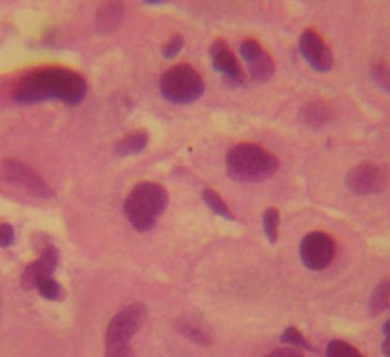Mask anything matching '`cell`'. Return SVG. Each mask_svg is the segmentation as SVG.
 <instances>
[{"label":"cell","instance_id":"27","mask_svg":"<svg viewBox=\"0 0 390 357\" xmlns=\"http://www.w3.org/2000/svg\"><path fill=\"white\" fill-rule=\"evenodd\" d=\"M264 357H305L302 351L292 348L275 349Z\"/></svg>","mask_w":390,"mask_h":357},{"label":"cell","instance_id":"20","mask_svg":"<svg viewBox=\"0 0 390 357\" xmlns=\"http://www.w3.org/2000/svg\"><path fill=\"white\" fill-rule=\"evenodd\" d=\"M327 357H365L352 344L342 339H333L328 343Z\"/></svg>","mask_w":390,"mask_h":357},{"label":"cell","instance_id":"2","mask_svg":"<svg viewBox=\"0 0 390 357\" xmlns=\"http://www.w3.org/2000/svg\"><path fill=\"white\" fill-rule=\"evenodd\" d=\"M226 169L228 177L234 182L260 183L278 171V161L260 145L241 143L228 152Z\"/></svg>","mask_w":390,"mask_h":357},{"label":"cell","instance_id":"18","mask_svg":"<svg viewBox=\"0 0 390 357\" xmlns=\"http://www.w3.org/2000/svg\"><path fill=\"white\" fill-rule=\"evenodd\" d=\"M178 332L190 342L196 343V344L202 346V347H208L212 344V337L207 332L203 329L191 325L186 322L178 323L176 326Z\"/></svg>","mask_w":390,"mask_h":357},{"label":"cell","instance_id":"24","mask_svg":"<svg viewBox=\"0 0 390 357\" xmlns=\"http://www.w3.org/2000/svg\"><path fill=\"white\" fill-rule=\"evenodd\" d=\"M264 53V50L261 44L258 41L249 40L245 41L242 43L240 46V54L243 60H246L247 63H252L258 58H260Z\"/></svg>","mask_w":390,"mask_h":357},{"label":"cell","instance_id":"19","mask_svg":"<svg viewBox=\"0 0 390 357\" xmlns=\"http://www.w3.org/2000/svg\"><path fill=\"white\" fill-rule=\"evenodd\" d=\"M264 231L270 244L275 245L278 240V228L280 225V212L275 208H268L263 216Z\"/></svg>","mask_w":390,"mask_h":357},{"label":"cell","instance_id":"3","mask_svg":"<svg viewBox=\"0 0 390 357\" xmlns=\"http://www.w3.org/2000/svg\"><path fill=\"white\" fill-rule=\"evenodd\" d=\"M169 195L158 183L143 182L131 190L124 203L128 221L141 233L152 230L168 207Z\"/></svg>","mask_w":390,"mask_h":357},{"label":"cell","instance_id":"11","mask_svg":"<svg viewBox=\"0 0 390 357\" xmlns=\"http://www.w3.org/2000/svg\"><path fill=\"white\" fill-rule=\"evenodd\" d=\"M60 254L55 247H46L41 258L27 266L22 275L21 285L30 291L36 288L37 284L44 278L52 277L58 264Z\"/></svg>","mask_w":390,"mask_h":357},{"label":"cell","instance_id":"16","mask_svg":"<svg viewBox=\"0 0 390 357\" xmlns=\"http://www.w3.org/2000/svg\"><path fill=\"white\" fill-rule=\"evenodd\" d=\"M390 284L389 280H384L378 284L370 298V317H378L389 308Z\"/></svg>","mask_w":390,"mask_h":357},{"label":"cell","instance_id":"28","mask_svg":"<svg viewBox=\"0 0 390 357\" xmlns=\"http://www.w3.org/2000/svg\"><path fill=\"white\" fill-rule=\"evenodd\" d=\"M382 351L384 356L389 357L390 354V337H386L382 343Z\"/></svg>","mask_w":390,"mask_h":357},{"label":"cell","instance_id":"8","mask_svg":"<svg viewBox=\"0 0 390 357\" xmlns=\"http://www.w3.org/2000/svg\"><path fill=\"white\" fill-rule=\"evenodd\" d=\"M5 178L15 188L37 199L48 200L54 192L32 167L18 161L9 160L4 164Z\"/></svg>","mask_w":390,"mask_h":357},{"label":"cell","instance_id":"29","mask_svg":"<svg viewBox=\"0 0 390 357\" xmlns=\"http://www.w3.org/2000/svg\"><path fill=\"white\" fill-rule=\"evenodd\" d=\"M382 332H383V335L384 337H389V335H390L389 320H386V322L384 323L383 327H382Z\"/></svg>","mask_w":390,"mask_h":357},{"label":"cell","instance_id":"5","mask_svg":"<svg viewBox=\"0 0 390 357\" xmlns=\"http://www.w3.org/2000/svg\"><path fill=\"white\" fill-rule=\"evenodd\" d=\"M160 91L167 101L186 105L197 101L203 96L205 84L196 69L189 64L180 63L162 75Z\"/></svg>","mask_w":390,"mask_h":357},{"label":"cell","instance_id":"25","mask_svg":"<svg viewBox=\"0 0 390 357\" xmlns=\"http://www.w3.org/2000/svg\"><path fill=\"white\" fill-rule=\"evenodd\" d=\"M185 46V38L181 34H174L169 39L168 43L164 44L162 47V56L168 60L174 58L182 51Z\"/></svg>","mask_w":390,"mask_h":357},{"label":"cell","instance_id":"13","mask_svg":"<svg viewBox=\"0 0 390 357\" xmlns=\"http://www.w3.org/2000/svg\"><path fill=\"white\" fill-rule=\"evenodd\" d=\"M150 135L148 131L138 129L133 131L132 133L124 136L116 144L115 155L119 157H127V156L138 155L142 150L146 149L149 143Z\"/></svg>","mask_w":390,"mask_h":357},{"label":"cell","instance_id":"7","mask_svg":"<svg viewBox=\"0 0 390 357\" xmlns=\"http://www.w3.org/2000/svg\"><path fill=\"white\" fill-rule=\"evenodd\" d=\"M335 249L332 237L323 231H312L300 242V258L308 269L321 271L332 262Z\"/></svg>","mask_w":390,"mask_h":357},{"label":"cell","instance_id":"23","mask_svg":"<svg viewBox=\"0 0 390 357\" xmlns=\"http://www.w3.org/2000/svg\"><path fill=\"white\" fill-rule=\"evenodd\" d=\"M39 294L44 298V299L55 301L58 299L61 295V288L57 280L52 277L44 278L36 286Z\"/></svg>","mask_w":390,"mask_h":357},{"label":"cell","instance_id":"17","mask_svg":"<svg viewBox=\"0 0 390 357\" xmlns=\"http://www.w3.org/2000/svg\"><path fill=\"white\" fill-rule=\"evenodd\" d=\"M202 200L206 203V205L217 216H221L223 219L228 220V221H234L235 220V217H234L233 214L228 209V205H226L220 195L217 194V192L214 191V189H205L202 192Z\"/></svg>","mask_w":390,"mask_h":357},{"label":"cell","instance_id":"14","mask_svg":"<svg viewBox=\"0 0 390 357\" xmlns=\"http://www.w3.org/2000/svg\"><path fill=\"white\" fill-rule=\"evenodd\" d=\"M249 71L253 82L256 84L268 82L275 72L274 60L268 53L264 51L260 58L249 63Z\"/></svg>","mask_w":390,"mask_h":357},{"label":"cell","instance_id":"1","mask_svg":"<svg viewBox=\"0 0 390 357\" xmlns=\"http://www.w3.org/2000/svg\"><path fill=\"white\" fill-rule=\"evenodd\" d=\"M87 93L88 84L82 75L63 67L48 66L24 74L13 88V99L23 105L58 100L77 105Z\"/></svg>","mask_w":390,"mask_h":357},{"label":"cell","instance_id":"26","mask_svg":"<svg viewBox=\"0 0 390 357\" xmlns=\"http://www.w3.org/2000/svg\"><path fill=\"white\" fill-rule=\"evenodd\" d=\"M15 228L9 223L0 225V247H8L15 242Z\"/></svg>","mask_w":390,"mask_h":357},{"label":"cell","instance_id":"21","mask_svg":"<svg viewBox=\"0 0 390 357\" xmlns=\"http://www.w3.org/2000/svg\"><path fill=\"white\" fill-rule=\"evenodd\" d=\"M280 340L284 343L294 345L295 347L311 351V353H318L317 349L314 348L303 336V334L294 326H289L283 331Z\"/></svg>","mask_w":390,"mask_h":357},{"label":"cell","instance_id":"22","mask_svg":"<svg viewBox=\"0 0 390 357\" xmlns=\"http://www.w3.org/2000/svg\"><path fill=\"white\" fill-rule=\"evenodd\" d=\"M370 78L378 89L384 93H389V68L387 64L376 63L372 64L370 70Z\"/></svg>","mask_w":390,"mask_h":357},{"label":"cell","instance_id":"4","mask_svg":"<svg viewBox=\"0 0 390 357\" xmlns=\"http://www.w3.org/2000/svg\"><path fill=\"white\" fill-rule=\"evenodd\" d=\"M147 309L142 304L125 306L108 323L105 357H136L130 340L143 325Z\"/></svg>","mask_w":390,"mask_h":357},{"label":"cell","instance_id":"6","mask_svg":"<svg viewBox=\"0 0 390 357\" xmlns=\"http://www.w3.org/2000/svg\"><path fill=\"white\" fill-rule=\"evenodd\" d=\"M389 183V170L384 164L365 162L353 167L345 177V183L353 194L368 196L380 193Z\"/></svg>","mask_w":390,"mask_h":357},{"label":"cell","instance_id":"9","mask_svg":"<svg viewBox=\"0 0 390 357\" xmlns=\"http://www.w3.org/2000/svg\"><path fill=\"white\" fill-rule=\"evenodd\" d=\"M298 46L304 60L314 71L324 74L333 69L332 50L316 30L308 29L303 32Z\"/></svg>","mask_w":390,"mask_h":357},{"label":"cell","instance_id":"15","mask_svg":"<svg viewBox=\"0 0 390 357\" xmlns=\"http://www.w3.org/2000/svg\"><path fill=\"white\" fill-rule=\"evenodd\" d=\"M124 7L117 4L102 5L97 13V23L100 29L105 30H112L118 26L124 15Z\"/></svg>","mask_w":390,"mask_h":357},{"label":"cell","instance_id":"10","mask_svg":"<svg viewBox=\"0 0 390 357\" xmlns=\"http://www.w3.org/2000/svg\"><path fill=\"white\" fill-rule=\"evenodd\" d=\"M212 58V65L214 71L224 77L226 83L230 86L245 85L246 77L236 56L231 51L227 41L216 39L209 48Z\"/></svg>","mask_w":390,"mask_h":357},{"label":"cell","instance_id":"12","mask_svg":"<svg viewBox=\"0 0 390 357\" xmlns=\"http://www.w3.org/2000/svg\"><path fill=\"white\" fill-rule=\"evenodd\" d=\"M332 108L323 101L309 102L299 110L300 121L314 130L327 126L332 121Z\"/></svg>","mask_w":390,"mask_h":357}]
</instances>
